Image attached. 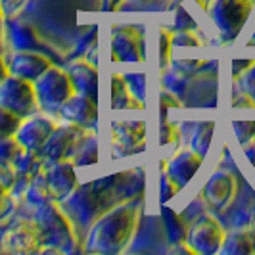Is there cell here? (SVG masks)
Instances as JSON below:
<instances>
[{
    "mask_svg": "<svg viewBox=\"0 0 255 255\" xmlns=\"http://www.w3.org/2000/svg\"><path fill=\"white\" fill-rule=\"evenodd\" d=\"M159 188H161V202H163V204H165L167 200H171V198H173V196H175V194L180 190L179 186H177L173 180L169 179L165 173L161 175V180H159Z\"/></svg>",
    "mask_w": 255,
    "mask_h": 255,
    "instance_id": "obj_34",
    "label": "cell"
},
{
    "mask_svg": "<svg viewBox=\"0 0 255 255\" xmlns=\"http://www.w3.org/2000/svg\"><path fill=\"white\" fill-rule=\"evenodd\" d=\"M27 0H0V10L4 13L6 19H13L15 13L25 6Z\"/></svg>",
    "mask_w": 255,
    "mask_h": 255,
    "instance_id": "obj_33",
    "label": "cell"
},
{
    "mask_svg": "<svg viewBox=\"0 0 255 255\" xmlns=\"http://www.w3.org/2000/svg\"><path fill=\"white\" fill-rule=\"evenodd\" d=\"M42 167L44 165H42V159L38 157V153L23 148L21 153L15 157V161L12 163L13 177H15V182H13L12 188L13 196H23L27 184L31 182V179L37 175Z\"/></svg>",
    "mask_w": 255,
    "mask_h": 255,
    "instance_id": "obj_16",
    "label": "cell"
},
{
    "mask_svg": "<svg viewBox=\"0 0 255 255\" xmlns=\"http://www.w3.org/2000/svg\"><path fill=\"white\" fill-rule=\"evenodd\" d=\"M255 0H209L205 4L207 17L225 42H232L250 19Z\"/></svg>",
    "mask_w": 255,
    "mask_h": 255,
    "instance_id": "obj_3",
    "label": "cell"
},
{
    "mask_svg": "<svg viewBox=\"0 0 255 255\" xmlns=\"http://www.w3.org/2000/svg\"><path fill=\"white\" fill-rule=\"evenodd\" d=\"M0 106L19 115L21 119L33 115L38 108L35 85L8 73V77L0 83Z\"/></svg>",
    "mask_w": 255,
    "mask_h": 255,
    "instance_id": "obj_5",
    "label": "cell"
},
{
    "mask_svg": "<svg viewBox=\"0 0 255 255\" xmlns=\"http://www.w3.org/2000/svg\"><path fill=\"white\" fill-rule=\"evenodd\" d=\"M138 2H146V0H138Z\"/></svg>",
    "mask_w": 255,
    "mask_h": 255,
    "instance_id": "obj_43",
    "label": "cell"
},
{
    "mask_svg": "<svg viewBox=\"0 0 255 255\" xmlns=\"http://www.w3.org/2000/svg\"><path fill=\"white\" fill-rule=\"evenodd\" d=\"M250 46H255V31H254V35H252V38H250V42H248Z\"/></svg>",
    "mask_w": 255,
    "mask_h": 255,
    "instance_id": "obj_42",
    "label": "cell"
},
{
    "mask_svg": "<svg viewBox=\"0 0 255 255\" xmlns=\"http://www.w3.org/2000/svg\"><path fill=\"white\" fill-rule=\"evenodd\" d=\"M0 252L21 255L38 254L40 252V242H38V234L33 221L13 223L0 238Z\"/></svg>",
    "mask_w": 255,
    "mask_h": 255,
    "instance_id": "obj_10",
    "label": "cell"
},
{
    "mask_svg": "<svg viewBox=\"0 0 255 255\" xmlns=\"http://www.w3.org/2000/svg\"><path fill=\"white\" fill-rule=\"evenodd\" d=\"M250 229H252V232H254V236H255V213H254V217H252V227H250Z\"/></svg>",
    "mask_w": 255,
    "mask_h": 255,
    "instance_id": "obj_41",
    "label": "cell"
},
{
    "mask_svg": "<svg viewBox=\"0 0 255 255\" xmlns=\"http://www.w3.org/2000/svg\"><path fill=\"white\" fill-rule=\"evenodd\" d=\"M211 138H213V123H204V125H200L198 130L194 132V136H192L190 150L198 152L204 157L205 153H207L209 144H211Z\"/></svg>",
    "mask_w": 255,
    "mask_h": 255,
    "instance_id": "obj_24",
    "label": "cell"
},
{
    "mask_svg": "<svg viewBox=\"0 0 255 255\" xmlns=\"http://www.w3.org/2000/svg\"><path fill=\"white\" fill-rule=\"evenodd\" d=\"M236 190H238V182H236V177L232 173H229V171H215L209 179L205 180L200 194H202L204 204L211 211L221 213L232 204Z\"/></svg>",
    "mask_w": 255,
    "mask_h": 255,
    "instance_id": "obj_8",
    "label": "cell"
},
{
    "mask_svg": "<svg viewBox=\"0 0 255 255\" xmlns=\"http://www.w3.org/2000/svg\"><path fill=\"white\" fill-rule=\"evenodd\" d=\"M140 211V198L125 200L121 204L114 205L110 211H104L90 227L87 240H85V250L90 254L100 255L121 254L132 240Z\"/></svg>",
    "mask_w": 255,
    "mask_h": 255,
    "instance_id": "obj_1",
    "label": "cell"
},
{
    "mask_svg": "<svg viewBox=\"0 0 255 255\" xmlns=\"http://www.w3.org/2000/svg\"><path fill=\"white\" fill-rule=\"evenodd\" d=\"M21 123V117L15 115L13 112L6 110L4 106H0V138H6V136H13L15 130Z\"/></svg>",
    "mask_w": 255,
    "mask_h": 255,
    "instance_id": "obj_26",
    "label": "cell"
},
{
    "mask_svg": "<svg viewBox=\"0 0 255 255\" xmlns=\"http://www.w3.org/2000/svg\"><path fill=\"white\" fill-rule=\"evenodd\" d=\"M56 128V123L46 115H29L25 119H21L19 127L15 130V138L17 142L25 148V150H33L37 152L44 146V142L48 140L52 130Z\"/></svg>",
    "mask_w": 255,
    "mask_h": 255,
    "instance_id": "obj_13",
    "label": "cell"
},
{
    "mask_svg": "<svg viewBox=\"0 0 255 255\" xmlns=\"http://www.w3.org/2000/svg\"><path fill=\"white\" fill-rule=\"evenodd\" d=\"M112 102H114V108L119 110V108H127V100H128V87L125 83V79L121 75L114 73L112 77Z\"/></svg>",
    "mask_w": 255,
    "mask_h": 255,
    "instance_id": "obj_27",
    "label": "cell"
},
{
    "mask_svg": "<svg viewBox=\"0 0 255 255\" xmlns=\"http://www.w3.org/2000/svg\"><path fill=\"white\" fill-rule=\"evenodd\" d=\"M225 236H227V232L219 225L217 219L211 215H202L188 227L184 246L188 248L190 254L213 255L221 252Z\"/></svg>",
    "mask_w": 255,
    "mask_h": 255,
    "instance_id": "obj_6",
    "label": "cell"
},
{
    "mask_svg": "<svg viewBox=\"0 0 255 255\" xmlns=\"http://www.w3.org/2000/svg\"><path fill=\"white\" fill-rule=\"evenodd\" d=\"M44 177L50 188L52 200L62 204L65 200H69L75 190L79 188V180H77L75 165L73 161L64 159V161H56L50 165H44Z\"/></svg>",
    "mask_w": 255,
    "mask_h": 255,
    "instance_id": "obj_9",
    "label": "cell"
},
{
    "mask_svg": "<svg viewBox=\"0 0 255 255\" xmlns=\"http://www.w3.org/2000/svg\"><path fill=\"white\" fill-rule=\"evenodd\" d=\"M33 225L37 229L40 252H64L75 250V230L71 221L60 209L58 202H46L33 209Z\"/></svg>",
    "mask_w": 255,
    "mask_h": 255,
    "instance_id": "obj_2",
    "label": "cell"
},
{
    "mask_svg": "<svg viewBox=\"0 0 255 255\" xmlns=\"http://www.w3.org/2000/svg\"><path fill=\"white\" fill-rule=\"evenodd\" d=\"M177 138V130H175V127L173 125H163V128H161V144L165 146V144H171V142Z\"/></svg>",
    "mask_w": 255,
    "mask_h": 255,
    "instance_id": "obj_37",
    "label": "cell"
},
{
    "mask_svg": "<svg viewBox=\"0 0 255 255\" xmlns=\"http://www.w3.org/2000/svg\"><path fill=\"white\" fill-rule=\"evenodd\" d=\"M69 79L73 83V89L79 94H85L96 100L98 96V71L96 64H90L89 60H75L67 67Z\"/></svg>",
    "mask_w": 255,
    "mask_h": 255,
    "instance_id": "obj_17",
    "label": "cell"
},
{
    "mask_svg": "<svg viewBox=\"0 0 255 255\" xmlns=\"http://www.w3.org/2000/svg\"><path fill=\"white\" fill-rule=\"evenodd\" d=\"M58 115L69 125L90 130V128H94L96 121H98V106H96L94 98L73 92L60 108Z\"/></svg>",
    "mask_w": 255,
    "mask_h": 255,
    "instance_id": "obj_12",
    "label": "cell"
},
{
    "mask_svg": "<svg viewBox=\"0 0 255 255\" xmlns=\"http://www.w3.org/2000/svg\"><path fill=\"white\" fill-rule=\"evenodd\" d=\"M85 128H79L75 125H56L48 136V140L44 142V146L38 150V157L42 159V165H50L56 161H64L73 157L77 144L81 140Z\"/></svg>",
    "mask_w": 255,
    "mask_h": 255,
    "instance_id": "obj_7",
    "label": "cell"
},
{
    "mask_svg": "<svg viewBox=\"0 0 255 255\" xmlns=\"http://www.w3.org/2000/svg\"><path fill=\"white\" fill-rule=\"evenodd\" d=\"M112 54L115 62H144V40L134 25H121L112 31Z\"/></svg>",
    "mask_w": 255,
    "mask_h": 255,
    "instance_id": "obj_11",
    "label": "cell"
},
{
    "mask_svg": "<svg viewBox=\"0 0 255 255\" xmlns=\"http://www.w3.org/2000/svg\"><path fill=\"white\" fill-rule=\"evenodd\" d=\"M161 219H163V227H165V234L169 244L173 246H182L186 242V232L188 227L184 225V219L180 217L179 213H175L171 207L163 205L161 209Z\"/></svg>",
    "mask_w": 255,
    "mask_h": 255,
    "instance_id": "obj_20",
    "label": "cell"
},
{
    "mask_svg": "<svg viewBox=\"0 0 255 255\" xmlns=\"http://www.w3.org/2000/svg\"><path fill=\"white\" fill-rule=\"evenodd\" d=\"M146 138L144 121H117L114 123V140L117 146L128 148V152L140 150Z\"/></svg>",
    "mask_w": 255,
    "mask_h": 255,
    "instance_id": "obj_18",
    "label": "cell"
},
{
    "mask_svg": "<svg viewBox=\"0 0 255 255\" xmlns=\"http://www.w3.org/2000/svg\"><path fill=\"white\" fill-rule=\"evenodd\" d=\"M159 46H161V50H159V65H161V69H165L169 60H171V46H173L171 33L167 31L165 27L159 29Z\"/></svg>",
    "mask_w": 255,
    "mask_h": 255,
    "instance_id": "obj_29",
    "label": "cell"
},
{
    "mask_svg": "<svg viewBox=\"0 0 255 255\" xmlns=\"http://www.w3.org/2000/svg\"><path fill=\"white\" fill-rule=\"evenodd\" d=\"M221 254L225 255H252L255 254V236L252 229L232 230L225 236L221 246Z\"/></svg>",
    "mask_w": 255,
    "mask_h": 255,
    "instance_id": "obj_19",
    "label": "cell"
},
{
    "mask_svg": "<svg viewBox=\"0 0 255 255\" xmlns=\"http://www.w3.org/2000/svg\"><path fill=\"white\" fill-rule=\"evenodd\" d=\"M73 165H96L98 161V144H96V136L92 130H85L81 140L77 144L73 157H71Z\"/></svg>",
    "mask_w": 255,
    "mask_h": 255,
    "instance_id": "obj_21",
    "label": "cell"
},
{
    "mask_svg": "<svg viewBox=\"0 0 255 255\" xmlns=\"http://www.w3.org/2000/svg\"><path fill=\"white\" fill-rule=\"evenodd\" d=\"M23 198H25L27 204H31L33 207L46 204V202H54L50 188H48V182H46V177H44V169H40L37 175L31 179V182L27 184Z\"/></svg>",
    "mask_w": 255,
    "mask_h": 255,
    "instance_id": "obj_22",
    "label": "cell"
},
{
    "mask_svg": "<svg viewBox=\"0 0 255 255\" xmlns=\"http://www.w3.org/2000/svg\"><path fill=\"white\" fill-rule=\"evenodd\" d=\"M171 40H173V46H198L200 44V38L186 29H180L175 35H171Z\"/></svg>",
    "mask_w": 255,
    "mask_h": 255,
    "instance_id": "obj_32",
    "label": "cell"
},
{
    "mask_svg": "<svg viewBox=\"0 0 255 255\" xmlns=\"http://www.w3.org/2000/svg\"><path fill=\"white\" fill-rule=\"evenodd\" d=\"M236 81H238V87H240L244 96H250L255 102V62H254V65H252L250 69H246Z\"/></svg>",
    "mask_w": 255,
    "mask_h": 255,
    "instance_id": "obj_28",
    "label": "cell"
},
{
    "mask_svg": "<svg viewBox=\"0 0 255 255\" xmlns=\"http://www.w3.org/2000/svg\"><path fill=\"white\" fill-rule=\"evenodd\" d=\"M23 146L17 142L15 136H6V138H0V163H6V165H12L15 161V157L21 153Z\"/></svg>",
    "mask_w": 255,
    "mask_h": 255,
    "instance_id": "obj_25",
    "label": "cell"
},
{
    "mask_svg": "<svg viewBox=\"0 0 255 255\" xmlns=\"http://www.w3.org/2000/svg\"><path fill=\"white\" fill-rule=\"evenodd\" d=\"M6 77H8V62H4V58H2V54H0V83H2Z\"/></svg>",
    "mask_w": 255,
    "mask_h": 255,
    "instance_id": "obj_39",
    "label": "cell"
},
{
    "mask_svg": "<svg viewBox=\"0 0 255 255\" xmlns=\"http://www.w3.org/2000/svg\"><path fill=\"white\" fill-rule=\"evenodd\" d=\"M50 65V60L37 50H15L8 60V73L35 83Z\"/></svg>",
    "mask_w": 255,
    "mask_h": 255,
    "instance_id": "obj_14",
    "label": "cell"
},
{
    "mask_svg": "<svg viewBox=\"0 0 255 255\" xmlns=\"http://www.w3.org/2000/svg\"><path fill=\"white\" fill-rule=\"evenodd\" d=\"M15 177H13V169L12 165H6V163H0V188L12 192Z\"/></svg>",
    "mask_w": 255,
    "mask_h": 255,
    "instance_id": "obj_35",
    "label": "cell"
},
{
    "mask_svg": "<svg viewBox=\"0 0 255 255\" xmlns=\"http://www.w3.org/2000/svg\"><path fill=\"white\" fill-rule=\"evenodd\" d=\"M13 205H15V196L12 192L0 188V223H4L6 219L12 215Z\"/></svg>",
    "mask_w": 255,
    "mask_h": 255,
    "instance_id": "obj_31",
    "label": "cell"
},
{
    "mask_svg": "<svg viewBox=\"0 0 255 255\" xmlns=\"http://www.w3.org/2000/svg\"><path fill=\"white\" fill-rule=\"evenodd\" d=\"M202 161H204V157L198 152H194V150H180L163 165V173L179 188H184L194 179L198 169L202 167Z\"/></svg>",
    "mask_w": 255,
    "mask_h": 255,
    "instance_id": "obj_15",
    "label": "cell"
},
{
    "mask_svg": "<svg viewBox=\"0 0 255 255\" xmlns=\"http://www.w3.org/2000/svg\"><path fill=\"white\" fill-rule=\"evenodd\" d=\"M33 85L37 92L38 108L46 114H58L65 100L75 92L67 69H60L56 65H50Z\"/></svg>",
    "mask_w": 255,
    "mask_h": 255,
    "instance_id": "obj_4",
    "label": "cell"
},
{
    "mask_svg": "<svg viewBox=\"0 0 255 255\" xmlns=\"http://www.w3.org/2000/svg\"><path fill=\"white\" fill-rule=\"evenodd\" d=\"M254 62L255 60H234V62H232V77L238 79L246 69H250V67L254 65Z\"/></svg>",
    "mask_w": 255,
    "mask_h": 255,
    "instance_id": "obj_36",
    "label": "cell"
},
{
    "mask_svg": "<svg viewBox=\"0 0 255 255\" xmlns=\"http://www.w3.org/2000/svg\"><path fill=\"white\" fill-rule=\"evenodd\" d=\"M4 13H2V10H0V46H2V29H4Z\"/></svg>",
    "mask_w": 255,
    "mask_h": 255,
    "instance_id": "obj_40",
    "label": "cell"
},
{
    "mask_svg": "<svg viewBox=\"0 0 255 255\" xmlns=\"http://www.w3.org/2000/svg\"><path fill=\"white\" fill-rule=\"evenodd\" d=\"M10 40L15 50H37L38 37L33 27L27 23H12L10 27Z\"/></svg>",
    "mask_w": 255,
    "mask_h": 255,
    "instance_id": "obj_23",
    "label": "cell"
},
{
    "mask_svg": "<svg viewBox=\"0 0 255 255\" xmlns=\"http://www.w3.org/2000/svg\"><path fill=\"white\" fill-rule=\"evenodd\" d=\"M123 2L125 0H98L102 12H115V10H119L123 6Z\"/></svg>",
    "mask_w": 255,
    "mask_h": 255,
    "instance_id": "obj_38",
    "label": "cell"
},
{
    "mask_svg": "<svg viewBox=\"0 0 255 255\" xmlns=\"http://www.w3.org/2000/svg\"><path fill=\"white\" fill-rule=\"evenodd\" d=\"M254 144H255V136H254Z\"/></svg>",
    "mask_w": 255,
    "mask_h": 255,
    "instance_id": "obj_44",
    "label": "cell"
},
{
    "mask_svg": "<svg viewBox=\"0 0 255 255\" xmlns=\"http://www.w3.org/2000/svg\"><path fill=\"white\" fill-rule=\"evenodd\" d=\"M234 132L238 136L240 144H248V142L254 140L255 136V121H234L232 123Z\"/></svg>",
    "mask_w": 255,
    "mask_h": 255,
    "instance_id": "obj_30",
    "label": "cell"
}]
</instances>
